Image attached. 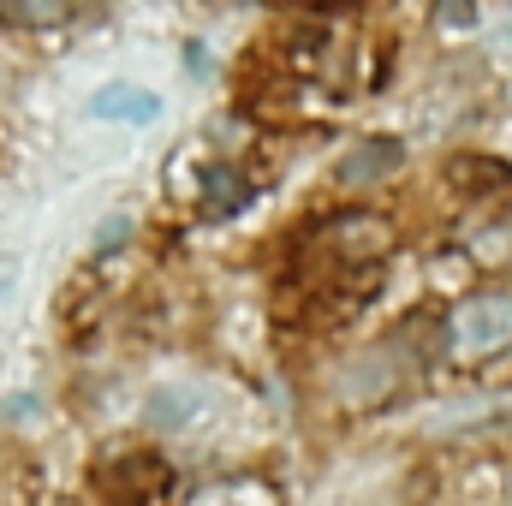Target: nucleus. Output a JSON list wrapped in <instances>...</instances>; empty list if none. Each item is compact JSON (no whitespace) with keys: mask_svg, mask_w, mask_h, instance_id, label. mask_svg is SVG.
Segmentation results:
<instances>
[{"mask_svg":"<svg viewBox=\"0 0 512 506\" xmlns=\"http://www.w3.org/2000/svg\"><path fill=\"white\" fill-rule=\"evenodd\" d=\"M435 24L441 30H471L477 24V0H435Z\"/></svg>","mask_w":512,"mask_h":506,"instance_id":"obj_8","label":"nucleus"},{"mask_svg":"<svg viewBox=\"0 0 512 506\" xmlns=\"http://www.w3.org/2000/svg\"><path fill=\"white\" fill-rule=\"evenodd\" d=\"M90 114L96 120H120V126H149L161 114V96L155 90H137V84H108L90 96Z\"/></svg>","mask_w":512,"mask_h":506,"instance_id":"obj_2","label":"nucleus"},{"mask_svg":"<svg viewBox=\"0 0 512 506\" xmlns=\"http://www.w3.org/2000/svg\"><path fill=\"white\" fill-rule=\"evenodd\" d=\"M399 161H405V149H399L393 137H364L358 149L340 155V185H376V179H387Z\"/></svg>","mask_w":512,"mask_h":506,"instance_id":"obj_3","label":"nucleus"},{"mask_svg":"<svg viewBox=\"0 0 512 506\" xmlns=\"http://www.w3.org/2000/svg\"><path fill=\"white\" fill-rule=\"evenodd\" d=\"M328 245H334V251H346V262H376V256L393 245V227L376 221V215H346V221L328 233Z\"/></svg>","mask_w":512,"mask_h":506,"instance_id":"obj_4","label":"nucleus"},{"mask_svg":"<svg viewBox=\"0 0 512 506\" xmlns=\"http://www.w3.org/2000/svg\"><path fill=\"white\" fill-rule=\"evenodd\" d=\"M0 18L18 30H48L66 18V0H0Z\"/></svg>","mask_w":512,"mask_h":506,"instance_id":"obj_5","label":"nucleus"},{"mask_svg":"<svg viewBox=\"0 0 512 506\" xmlns=\"http://www.w3.org/2000/svg\"><path fill=\"white\" fill-rule=\"evenodd\" d=\"M489 48H495L501 60H512V12L501 18V24H495V42H489Z\"/></svg>","mask_w":512,"mask_h":506,"instance_id":"obj_9","label":"nucleus"},{"mask_svg":"<svg viewBox=\"0 0 512 506\" xmlns=\"http://www.w3.org/2000/svg\"><path fill=\"white\" fill-rule=\"evenodd\" d=\"M453 352L459 358H489V352H507L512 346V292H477L453 310V328H447Z\"/></svg>","mask_w":512,"mask_h":506,"instance_id":"obj_1","label":"nucleus"},{"mask_svg":"<svg viewBox=\"0 0 512 506\" xmlns=\"http://www.w3.org/2000/svg\"><path fill=\"white\" fill-rule=\"evenodd\" d=\"M191 411H197V405H191V393L167 387V393H155V399H149V411H143V417H149L155 429H173V423H185Z\"/></svg>","mask_w":512,"mask_h":506,"instance_id":"obj_7","label":"nucleus"},{"mask_svg":"<svg viewBox=\"0 0 512 506\" xmlns=\"http://www.w3.org/2000/svg\"><path fill=\"white\" fill-rule=\"evenodd\" d=\"M245 197H251V185H239L227 167H209V185H203V209L209 215H233Z\"/></svg>","mask_w":512,"mask_h":506,"instance_id":"obj_6","label":"nucleus"},{"mask_svg":"<svg viewBox=\"0 0 512 506\" xmlns=\"http://www.w3.org/2000/svg\"><path fill=\"white\" fill-rule=\"evenodd\" d=\"M126 239V221L114 215V221H102V233H96V245H120Z\"/></svg>","mask_w":512,"mask_h":506,"instance_id":"obj_10","label":"nucleus"}]
</instances>
